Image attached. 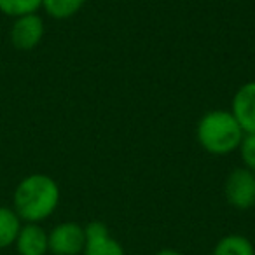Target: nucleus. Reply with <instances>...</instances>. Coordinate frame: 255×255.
<instances>
[{"label": "nucleus", "mask_w": 255, "mask_h": 255, "mask_svg": "<svg viewBox=\"0 0 255 255\" xmlns=\"http://www.w3.org/2000/svg\"><path fill=\"white\" fill-rule=\"evenodd\" d=\"M60 187L49 175L33 173L23 178L14 191V212L28 224H39L60 205Z\"/></svg>", "instance_id": "obj_1"}, {"label": "nucleus", "mask_w": 255, "mask_h": 255, "mask_svg": "<svg viewBox=\"0 0 255 255\" xmlns=\"http://www.w3.org/2000/svg\"><path fill=\"white\" fill-rule=\"evenodd\" d=\"M245 133L231 110H210L196 126V138L206 152L227 156L240 149Z\"/></svg>", "instance_id": "obj_2"}, {"label": "nucleus", "mask_w": 255, "mask_h": 255, "mask_svg": "<svg viewBox=\"0 0 255 255\" xmlns=\"http://www.w3.org/2000/svg\"><path fill=\"white\" fill-rule=\"evenodd\" d=\"M224 194L233 208L250 210L255 206V173L247 168H236L229 173Z\"/></svg>", "instance_id": "obj_3"}, {"label": "nucleus", "mask_w": 255, "mask_h": 255, "mask_svg": "<svg viewBox=\"0 0 255 255\" xmlns=\"http://www.w3.org/2000/svg\"><path fill=\"white\" fill-rule=\"evenodd\" d=\"M84 227L75 222H61L49 233V252L53 255H79L84 250Z\"/></svg>", "instance_id": "obj_4"}, {"label": "nucleus", "mask_w": 255, "mask_h": 255, "mask_svg": "<svg viewBox=\"0 0 255 255\" xmlns=\"http://www.w3.org/2000/svg\"><path fill=\"white\" fill-rule=\"evenodd\" d=\"M86 243L82 255H126L124 248L110 234L109 227L100 220H93L84 227Z\"/></svg>", "instance_id": "obj_5"}, {"label": "nucleus", "mask_w": 255, "mask_h": 255, "mask_svg": "<svg viewBox=\"0 0 255 255\" xmlns=\"http://www.w3.org/2000/svg\"><path fill=\"white\" fill-rule=\"evenodd\" d=\"M44 37V21L40 16L28 14L16 18L11 28V42L16 49L30 51L40 44Z\"/></svg>", "instance_id": "obj_6"}, {"label": "nucleus", "mask_w": 255, "mask_h": 255, "mask_svg": "<svg viewBox=\"0 0 255 255\" xmlns=\"http://www.w3.org/2000/svg\"><path fill=\"white\" fill-rule=\"evenodd\" d=\"M231 114L243 133H255V81L245 82L236 91L231 105Z\"/></svg>", "instance_id": "obj_7"}, {"label": "nucleus", "mask_w": 255, "mask_h": 255, "mask_svg": "<svg viewBox=\"0 0 255 255\" xmlns=\"http://www.w3.org/2000/svg\"><path fill=\"white\" fill-rule=\"evenodd\" d=\"M19 255H46L49 252V234L39 224L21 226L14 241Z\"/></svg>", "instance_id": "obj_8"}, {"label": "nucleus", "mask_w": 255, "mask_h": 255, "mask_svg": "<svg viewBox=\"0 0 255 255\" xmlns=\"http://www.w3.org/2000/svg\"><path fill=\"white\" fill-rule=\"evenodd\" d=\"M212 255H255V248L243 234H227L217 241Z\"/></svg>", "instance_id": "obj_9"}, {"label": "nucleus", "mask_w": 255, "mask_h": 255, "mask_svg": "<svg viewBox=\"0 0 255 255\" xmlns=\"http://www.w3.org/2000/svg\"><path fill=\"white\" fill-rule=\"evenodd\" d=\"M21 229V219L12 208L0 206V250L14 245Z\"/></svg>", "instance_id": "obj_10"}, {"label": "nucleus", "mask_w": 255, "mask_h": 255, "mask_svg": "<svg viewBox=\"0 0 255 255\" xmlns=\"http://www.w3.org/2000/svg\"><path fill=\"white\" fill-rule=\"evenodd\" d=\"M86 4V0H42V7L51 18L68 19L75 16Z\"/></svg>", "instance_id": "obj_11"}, {"label": "nucleus", "mask_w": 255, "mask_h": 255, "mask_svg": "<svg viewBox=\"0 0 255 255\" xmlns=\"http://www.w3.org/2000/svg\"><path fill=\"white\" fill-rule=\"evenodd\" d=\"M42 7V0H0V11L11 18L35 14Z\"/></svg>", "instance_id": "obj_12"}, {"label": "nucleus", "mask_w": 255, "mask_h": 255, "mask_svg": "<svg viewBox=\"0 0 255 255\" xmlns=\"http://www.w3.org/2000/svg\"><path fill=\"white\" fill-rule=\"evenodd\" d=\"M240 156L245 168L255 173V133H247L240 143Z\"/></svg>", "instance_id": "obj_13"}, {"label": "nucleus", "mask_w": 255, "mask_h": 255, "mask_svg": "<svg viewBox=\"0 0 255 255\" xmlns=\"http://www.w3.org/2000/svg\"><path fill=\"white\" fill-rule=\"evenodd\" d=\"M154 255H184V254L178 250H173V248H163V250L156 252Z\"/></svg>", "instance_id": "obj_14"}]
</instances>
